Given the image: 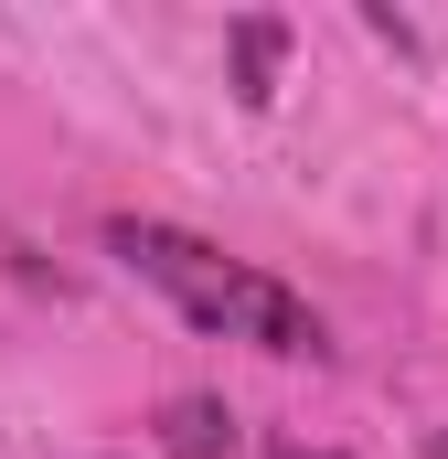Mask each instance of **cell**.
I'll return each mask as SVG.
<instances>
[{"label": "cell", "instance_id": "6da1fadb", "mask_svg": "<svg viewBox=\"0 0 448 459\" xmlns=\"http://www.w3.org/2000/svg\"><path fill=\"white\" fill-rule=\"evenodd\" d=\"M108 246L193 321V332H224V342H267V352H321V310L299 299V289H278L267 267H246V256H224L203 235L160 225V214H117Z\"/></svg>", "mask_w": 448, "mask_h": 459}, {"label": "cell", "instance_id": "7a4b0ae2", "mask_svg": "<svg viewBox=\"0 0 448 459\" xmlns=\"http://www.w3.org/2000/svg\"><path fill=\"white\" fill-rule=\"evenodd\" d=\"M160 459H235L224 395H171V406H160Z\"/></svg>", "mask_w": 448, "mask_h": 459}, {"label": "cell", "instance_id": "3957f363", "mask_svg": "<svg viewBox=\"0 0 448 459\" xmlns=\"http://www.w3.org/2000/svg\"><path fill=\"white\" fill-rule=\"evenodd\" d=\"M267 75H278V22H246V32H235V97L267 108V97H278Z\"/></svg>", "mask_w": 448, "mask_h": 459}, {"label": "cell", "instance_id": "277c9868", "mask_svg": "<svg viewBox=\"0 0 448 459\" xmlns=\"http://www.w3.org/2000/svg\"><path fill=\"white\" fill-rule=\"evenodd\" d=\"M278 459H332V449H310V438H278Z\"/></svg>", "mask_w": 448, "mask_h": 459}, {"label": "cell", "instance_id": "5b68a950", "mask_svg": "<svg viewBox=\"0 0 448 459\" xmlns=\"http://www.w3.org/2000/svg\"><path fill=\"white\" fill-rule=\"evenodd\" d=\"M438 459H448V428H438Z\"/></svg>", "mask_w": 448, "mask_h": 459}]
</instances>
